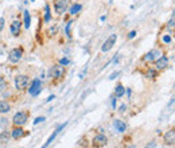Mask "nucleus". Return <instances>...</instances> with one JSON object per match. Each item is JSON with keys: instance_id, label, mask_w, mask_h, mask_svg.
Returning <instances> with one entry per match:
<instances>
[{"instance_id": "obj_1", "label": "nucleus", "mask_w": 175, "mask_h": 148, "mask_svg": "<svg viewBox=\"0 0 175 148\" xmlns=\"http://www.w3.org/2000/svg\"><path fill=\"white\" fill-rule=\"evenodd\" d=\"M27 120H28V113H27V112H18L12 117V124L14 125L23 127L27 123Z\"/></svg>"}, {"instance_id": "obj_2", "label": "nucleus", "mask_w": 175, "mask_h": 148, "mask_svg": "<svg viewBox=\"0 0 175 148\" xmlns=\"http://www.w3.org/2000/svg\"><path fill=\"white\" fill-rule=\"evenodd\" d=\"M22 58H23V49H12L8 53V59H10V62H12V63L20 62Z\"/></svg>"}, {"instance_id": "obj_3", "label": "nucleus", "mask_w": 175, "mask_h": 148, "mask_svg": "<svg viewBox=\"0 0 175 148\" xmlns=\"http://www.w3.org/2000/svg\"><path fill=\"white\" fill-rule=\"evenodd\" d=\"M69 2H70V0H57V2L54 3V10H55V14H58V15L65 14L66 10H68V7H69Z\"/></svg>"}, {"instance_id": "obj_4", "label": "nucleus", "mask_w": 175, "mask_h": 148, "mask_svg": "<svg viewBox=\"0 0 175 148\" xmlns=\"http://www.w3.org/2000/svg\"><path fill=\"white\" fill-rule=\"evenodd\" d=\"M63 73H65V67L62 65H54L51 69H50V72H49V76H50V78H61L62 76H63Z\"/></svg>"}, {"instance_id": "obj_5", "label": "nucleus", "mask_w": 175, "mask_h": 148, "mask_svg": "<svg viewBox=\"0 0 175 148\" xmlns=\"http://www.w3.org/2000/svg\"><path fill=\"white\" fill-rule=\"evenodd\" d=\"M92 144H93V147L103 148V147H105L108 144V137L105 135H103V133L96 135L94 137H93V140H92Z\"/></svg>"}, {"instance_id": "obj_6", "label": "nucleus", "mask_w": 175, "mask_h": 148, "mask_svg": "<svg viewBox=\"0 0 175 148\" xmlns=\"http://www.w3.org/2000/svg\"><path fill=\"white\" fill-rule=\"evenodd\" d=\"M28 85V77L24 76V74H20L15 78V86H16L18 90H23V89L27 88Z\"/></svg>"}, {"instance_id": "obj_7", "label": "nucleus", "mask_w": 175, "mask_h": 148, "mask_svg": "<svg viewBox=\"0 0 175 148\" xmlns=\"http://www.w3.org/2000/svg\"><path fill=\"white\" fill-rule=\"evenodd\" d=\"M116 41H117V35L116 34H112L109 38H108L107 41L104 42V45H103V47H101V51L103 53H107V51H109V50L113 47L115 43H116Z\"/></svg>"}, {"instance_id": "obj_8", "label": "nucleus", "mask_w": 175, "mask_h": 148, "mask_svg": "<svg viewBox=\"0 0 175 148\" xmlns=\"http://www.w3.org/2000/svg\"><path fill=\"white\" fill-rule=\"evenodd\" d=\"M42 90V82H41V80H38V78H35L33 81V84L30 85V89H28V93L31 96H38L41 93Z\"/></svg>"}, {"instance_id": "obj_9", "label": "nucleus", "mask_w": 175, "mask_h": 148, "mask_svg": "<svg viewBox=\"0 0 175 148\" xmlns=\"http://www.w3.org/2000/svg\"><path fill=\"white\" fill-rule=\"evenodd\" d=\"M159 57H160V51H159L158 49H154V50H150V51L144 55L143 59H144L146 62H155Z\"/></svg>"}, {"instance_id": "obj_10", "label": "nucleus", "mask_w": 175, "mask_h": 148, "mask_svg": "<svg viewBox=\"0 0 175 148\" xmlns=\"http://www.w3.org/2000/svg\"><path fill=\"white\" fill-rule=\"evenodd\" d=\"M155 66H156V70H164L168 67V58L166 55H160L155 61Z\"/></svg>"}, {"instance_id": "obj_11", "label": "nucleus", "mask_w": 175, "mask_h": 148, "mask_svg": "<svg viewBox=\"0 0 175 148\" xmlns=\"http://www.w3.org/2000/svg\"><path fill=\"white\" fill-rule=\"evenodd\" d=\"M24 135H26L24 133V129H23L22 127H19V125H15L14 129L11 131V139H15V140L22 139Z\"/></svg>"}, {"instance_id": "obj_12", "label": "nucleus", "mask_w": 175, "mask_h": 148, "mask_svg": "<svg viewBox=\"0 0 175 148\" xmlns=\"http://www.w3.org/2000/svg\"><path fill=\"white\" fill-rule=\"evenodd\" d=\"M163 141H164L166 146H174V143H175V131L170 129L168 132H166L164 137H163Z\"/></svg>"}, {"instance_id": "obj_13", "label": "nucleus", "mask_w": 175, "mask_h": 148, "mask_svg": "<svg viewBox=\"0 0 175 148\" xmlns=\"http://www.w3.org/2000/svg\"><path fill=\"white\" fill-rule=\"evenodd\" d=\"M20 30H22V22L20 20L12 22V24H11V34H12L14 37H19Z\"/></svg>"}, {"instance_id": "obj_14", "label": "nucleus", "mask_w": 175, "mask_h": 148, "mask_svg": "<svg viewBox=\"0 0 175 148\" xmlns=\"http://www.w3.org/2000/svg\"><path fill=\"white\" fill-rule=\"evenodd\" d=\"M10 140H11V132L10 131L0 132V144H7Z\"/></svg>"}, {"instance_id": "obj_15", "label": "nucleus", "mask_w": 175, "mask_h": 148, "mask_svg": "<svg viewBox=\"0 0 175 148\" xmlns=\"http://www.w3.org/2000/svg\"><path fill=\"white\" fill-rule=\"evenodd\" d=\"M113 125H115L116 129H117V132H120V133H123V132L127 129V124L124 121H121V120H115Z\"/></svg>"}, {"instance_id": "obj_16", "label": "nucleus", "mask_w": 175, "mask_h": 148, "mask_svg": "<svg viewBox=\"0 0 175 148\" xmlns=\"http://www.w3.org/2000/svg\"><path fill=\"white\" fill-rule=\"evenodd\" d=\"M11 111V105L7 101H0V115H6Z\"/></svg>"}, {"instance_id": "obj_17", "label": "nucleus", "mask_w": 175, "mask_h": 148, "mask_svg": "<svg viewBox=\"0 0 175 148\" xmlns=\"http://www.w3.org/2000/svg\"><path fill=\"white\" fill-rule=\"evenodd\" d=\"M65 125H66V123H65V124H62V125H59V127H58V128H57L55 131H54V133H53V135H51V136H50V137H49L47 143L45 144V147H47V146H50V144H51V141H53L54 139H55V136H57L58 133H59V131H61V129H62V128H63Z\"/></svg>"}, {"instance_id": "obj_18", "label": "nucleus", "mask_w": 175, "mask_h": 148, "mask_svg": "<svg viewBox=\"0 0 175 148\" xmlns=\"http://www.w3.org/2000/svg\"><path fill=\"white\" fill-rule=\"evenodd\" d=\"M124 93H125V88H124L121 84H119L115 88V96L117 97V98H120V97L124 96Z\"/></svg>"}, {"instance_id": "obj_19", "label": "nucleus", "mask_w": 175, "mask_h": 148, "mask_svg": "<svg viewBox=\"0 0 175 148\" xmlns=\"http://www.w3.org/2000/svg\"><path fill=\"white\" fill-rule=\"evenodd\" d=\"M81 10H82V6H81L80 3H74V4L70 7V14H72V15H77Z\"/></svg>"}, {"instance_id": "obj_20", "label": "nucleus", "mask_w": 175, "mask_h": 148, "mask_svg": "<svg viewBox=\"0 0 175 148\" xmlns=\"http://www.w3.org/2000/svg\"><path fill=\"white\" fill-rule=\"evenodd\" d=\"M23 16H24V27H26V28H30V26H31L30 12H28V11H24V12H23Z\"/></svg>"}, {"instance_id": "obj_21", "label": "nucleus", "mask_w": 175, "mask_h": 148, "mask_svg": "<svg viewBox=\"0 0 175 148\" xmlns=\"http://www.w3.org/2000/svg\"><path fill=\"white\" fill-rule=\"evenodd\" d=\"M158 76V70L156 69H148V72L146 73V77L150 80H155Z\"/></svg>"}, {"instance_id": "obj_22", "label": "nucleus", "mask_w": 175, "mask_h": 148, "mask_svg": "<svg viewBox=\"0 0 175 148\" xmlns=\"http://www.w3.org/2000/svg\"><path fill=\"white\" fill-rule=\"evenodd\" d=\"M162 41H163V43L170 45L171 42H173V38H171V35H163V37H162Z\"/></svg>"}, {"instance_id": "obj_23", "label": "nucleus", "mask_w": 175, "mask_h": 148, "mask_svg": "<svg viewBox=\"0 0 175 148\" xmlns=\"http://www.w3.org/2000/svg\"><path fill=\"white\" fill-rule=\"evenodd\" d=\"M45 22H50V7H45Z\"/></svg>"}, {"instance_id": "obj_24", "label": "nucleus", "mask_w": 175, "mask_h": 148, "mask_svg": "<svg viewBox=\"0 0 175 148\" xmlns=\"http://www.w3.org/2000/svg\"><path fill=\"white\" fill-rule=\"evenodd\" d=\"M6 86H7V84H6L4 78H3V77H0V93H2L3 90H4V89H6Z\"/></svg>"}, {"instance_id": "obj_25", "label": "nucleus", "mask_w": 175, "mask_h": 148, "mask_svg": "<svg viewBox=\"0 0 175 148\" xmlns=\"http://www.w3.org/2000/svg\"><path fill=\"white\" fill-rule=\"evenodd\" d=\"M167 28L171 30V31L174 30V18H171V20H170L168 23H167Z\"/></svg>"}, {"instance_id": "obj_26", "label": "nucleus", "mask_w": 175, "mask_h": 148, "mask_svg": "<svg viewBox=\"0 0 175 148\" xmlns=\"http://www.w3.org/2000/svg\"><path fill=\"white\" fill-rule=\"evenodd\" d=\"M59 63L62 66H66V65H69V59H68V58H62V59L59 61Z\"/></svg>"}, {"instance_id": "obj_27", "label": "nucleus", "mask_w": 175, "mask_h": 148, "mask_svg": "<svg viewBox=\"0 0 175 148\" xmlns=\"http://www.w3.org/2000/svg\"><path fill=\"white\" fill-rule=\"evenodd\" d=\"M4 23H6L4 18H0V31H2L3 28H4Z\"/></svg>"}, {"instance_id": "obj_28", "label": "nucleus", "mask_w": 175, "mask_h": 148, "mask_svg": "<svg viewBox=\"0 0 175 148\" xmlns=\"http://www.w3.org/2000/svg\"><path fill=\"white\" fill-rule=\"evenodd\" d=\"M42 121H45V117H38V119H35L34 124H39V123H42Z\"/></svg>"}, {"instance_id": "obj_29", "label": "nucleus", "mask_w": 175, "mask_h": 148, "mask_svg": "<svg viewBox=\"0 0 175 148\" xmlns=\"http://www.w3.org/2000/svg\"><path fill=\"white\" fill-rule=\"evenodd\" d=\"M135 35H136V31H131V33L128 34V38H129V39H132V38H133Z\"/></svg>"}, {"instance_id": "obj_30", "label": "nucleus", "mask_w": 175, "mask_h": 148, "mask_svg": "<svg viewBox=\"0 0 175 148\" xmlns=\"http://www.w3.org/2000/svg\"><path fill=\"white\" fill-rule=\"evenodd\" d=\"M125 108H127V105H125V104H123V105H121V107H120V109H119V112H121V113H123V112H124V111H125Z\"/></svg>"}, {"instance_id": "obj_31", "label": "nucleus", "mask_w": 175, "mask_h": 148, "mask_svg": "<svg viewBox=\"0 0 175 148\" xmlns=\"http://www.w3.org/2000/svg\"><path fill=\"white\" fill-rule=\"evenodd\" d=\"M117 74H119L117 72H116V73H113V74H112V76H111V80H113V78H115V77H117Z\"/></svg>"}]
</instances>
